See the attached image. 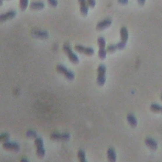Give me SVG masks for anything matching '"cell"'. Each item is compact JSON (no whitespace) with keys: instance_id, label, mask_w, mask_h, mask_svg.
Returning <instances> with one entry per match:
<instances>
[{"instance_id":"6da1fadb","label":"cell","mask_w":162,"mask_h":162,"mask_svg":"<svg viewBox=\"0 0 162 162\" xmlns=\"http://www.w3.org/2000/svg\"><path fill=\"white\" fill-rule=\"evenodd\" d=\"M106 68L105 66L103 64L99 65L98 68L97 77V84L99 86H104L106 82Z\"/></svg>"},{"instance_id":"7a4b0ae2","label":"cell","mask_w":162,"mask_h":162,"mask_svg":"<svg viewBox=\"0 0 162 162\" xmlns=\"http://www.w3.org/2000/svg\"><path fill=\"white\" fill-rule=\"evenodd\" d=\"M63 50L65 54H67V57L69 58L70 61H71L72 63L74 64H77L79 63V59L78 57L73 52L71 46H70L68 44H65L63 46Z\"/></svg>"},{"instance_id":"3957f363","label":"cell","mask_w":162,"mask_h":162,"mask_svg":"<svg viewBox=\"0 0 162 162\" xmlns=\"http://www.w3.org/2000/svg\"><path fill=\"white\" fill-rule=\"evenodd\" d=\"M98 45L99 46L98 56L101 60H104L106 57L107 51L106 50V41L103 37H99L98 39Z\"/></svg>"},{"instance_id":"277c9868","label":"cell","mask_w":162,"mask_h":162,"mask_svg":"<svg viewBox=\"0 0 162 162\" xmlns=\"http://www.w3.org/2000/svg\"><path fill=\"white\" fill-rule=\"evenodd\" d=\"M35 145L36 146V154L39 158H42L45 156V149L44 148V143L41 138H37L35 139Z\"/></svg>"},{"instance_id":"5b68a950","label":"cell","mask_w":162,"mask_h":162,"mask_svg":"<svg viewBox=\"0 0 162 162\" xmlns=\"http://www.w3.org/2000/svg\"><path fill=\"white\" fill-rule=\"evenodd\" d=\"M57 71L58 72L60 73L61 74L64 75L68 80H72L74 79L75 75L74 73H73V72L69 71V70H68L63 65H61V64L58 65L57 66Z\"/></svg>"},{"instance_id":"8992f818","label":"cell","mask_w":162,"mask_h":162,"mask_svg":"<svg viewBox=\"0 0 162 162\" xmlns=\"http://www.w3.org/2000/svg\"><path fill=\"white\" fill-rule=\"evenodd\" d=\"M74 48L79 53L87 55V56H92L94 53V49L90 47H85L82 45H77L75 46Z\"/></svg>"},{"instance_id":"52a82bcc","label":"cell","mask_w":162,"mask_h":162,"mask_svg":"<svg viewBox=\"0 0 162 162\" xmlns=\"http://www.w3.org/2000/svg\"><path fill=\"white\" fill-rule=\"evenodd\" d=\"M3 148L7 151L17 152L20 150V147L19 145L16 142H12L9 141H5L3 144Z\"/></svg>"},{"instance_id":"ba28073f","label":"cell","mask_w":162,"mask_h":162,"mask_svg":"<svg viewBox=\"0 0 162 162\" xmlns=\"http://www.w3.org/2000/svg\"><path fill=\"white\" fill-rule=\"evenodd\" d=\"M50 138L52 140L54 141H67L70 139L71 135L69 134L64 133V134H60L57 133V132H54L52 133L50 135Z\"/></svg>"},{"instance_id":"9c48e42d","label":"cell","mask_w":162,"mask_h":162,"mask_svg":"<svg viewBox=\"0 0 162 162\" xmlns=\"http://www.w3.org/2000/svg\"><path fill=\"white\" fill-rule=\"evenodd\" d=\"M112 24V20L110 18H105L100 22H99L96 25V29L98 31H102L109 27Z\"/></svg>"},{"instance_id":"30bf717a","label":"cell","mask_w":162,"mask_h":162,"mask_svg":"<svg viewBox=\"0 0 162 162\" xmlns=\"http://www.w3.org/2000/svg\"><path fill=\"white\" fill-rule=\"evenodd\" d=\"M16 12L14 10H10L8 12L0 15V22H4L8 20H11L16 16Z\"/></svg>"},{"instance_id":"8fae6325","label":"cell","mask_w":162,"mask_h":162,"mask_svg":"<svg viewBox=\"0 0 162 162\" xmlns=\"http://www.w3.org/2000/svg\"><path fill=\"white\" fill-rule=\"evenodd\" d=\"M32 36L39 39H47L49 37V33L46 31L43 30H34L32 32Z\"/></svg>"},{"instance_id":"7c38bea8","label":"cell","mask_w":162,"mask_h":162,"mask_svg":"<svg viewBox=\"0 0 162 162\" xmlns=\"http://www.w3.org/2000/svg\"><path fill=\"white\" fill-rule=\"evenodd\" d=\"M80 4V10L82 15L86 17L88 14V8L89 6L87 5V0H78Z\"/></svg>"},{"instance_id":"4fadbf2b","label":"cell","mask_w":162,"mask_h":162,"mask_svg":"<svg viewBox=\"0 0 162 162\" xmlns=\"http://www.w3.org/2000/svg\"><path fill=\"white\" fill-rule=\"evenodd\" d=\"M145 144L149 148L152 150H156L158 148V143L155 141V140L148 138L145 139Z\"/></svg>"},{"instance_id":"5bb4252c","label":"cell","mask_w":162,"mask_h":162,"mask_svg":"<svg viewBox=\"0 0 162 162\" xmlns=\"http://www.w3.org/2000/svg\"><path fill=\"white\" fill-rule=\"evenodd\" d=\"M120 39L122 42L127 43L128 39V32L126 27H122L120 29Z\"/></svg>"},{"instance_id":"9a60e30c","label":"cell","mask_w":162,"mask_h":162,"mask_svg":"<svg viewBox=\"0 0 162 162\" xmlns=\"http://www.w3.org/2000/svg\"><path fill=\"white\" fill-rule=\"evenodd\" d=\"M107 158L109 162H115L117 160V154L115 151L112 148H108L107 151Z\"/></svg>"},{"instance_id":"2e32d148","label":"cell","mask_w":162,"mask_h":162,"mask_svg":"<svg viewBox=\"0 0 162 162\" xmlns=\"http://www.w3.org/2000/svg\"><path fill=\"white\" fill-rule=\"evenodd\" d=\"M45 3L41 1L32 2L30 5V8L33 10H40L45 8Z\"/></svg>"},{"instance_id":"e0dca14e","label":"cell","mask_w":162,"mask_h":162,"mask_svg":"<svg viewBox=\"0 0 162 162\" xmlns=\"http://www.w3.org/2000/svg\"><path fill=\"white\" fill-rule=\"evenodd\" d=\"M127 120L128 124L132 127H135L138 125V120L136 119L135 116L132 114L130 113L127 116Z\"/></svg>"},{"instance_id":"ac0fdd59","label":"cell","mask_w":162,"mask_h":162,"mask_svg":"<svg viewBox=\"0 0 162 162\" xmlns=\"http://www.w3.org/2000/svg\"><path fill=\"white\" fill-rule=\"evenodd\" d=\"M77 157H78L79 162H87L86 158L85 152L82 149L79 150L78 153H77Z\"/></svg>"},{"instance_id":"d6986e66","label":"cell","mask_w":162,"mask_h":162,"mask_svg":"<svg viewBox=\"0 0 162 162\" xmlns=\"http://www.w3.org/2000/svg\"><path fill=\"white\" fill-rule=\"evenodd\" d=\"M161 108V106H160L158 104H156V103H153L150 106V110H152V112H155V113L160 112Z\"/></svg>"},{"instance_id":"ffe728a7","label":"cell","mask_w":162,"mask_h":162,"mask_svg":"<svg viewBox=\"0 0 162 162\" xmlns=\"http://www.w3.org/2000/svg\"><path fill=\"white\" fill-rule=\"evenodd\" d=\"M29 0H20V8L22 11H25L27 8Z\"/></svg>"},{"instance_id":"44dd1931","label":"cell","mask_w":162,"mask_h":162,"mask_svg":"<svg viewBox=\"0 0 162 162\" xmlns=\"http://www.w3.org/2000/svg\"><path fill=\"white\" fill-rule=\"evenodd\" d=\"M106 50L107 52L112 53L115 52V51L117 50V46L115 45H110L108 46V47H106Z\"/></svg>"},{"instance_id":"7402d4cb","label":"cell","mask_w":162,"mask_h":162,"mask_svg":"<svg viewBox=\"0 0 162 162\" xmlns=\"http://www.w3.org/2000/svg\"><path fill=\"white\" fill-rule=\"evenodd\" d=\"M10 134L8 133H3L0 134V142H5L8 141Z\"/></svg>"},{"instance_id":"603a6c76","label":"cell","mask_w":162,"mask_h":162,"mask_svg":"<svg viewBox=\"0 0 162 162\" xmlns=\"http://www.w3.org/2000/svg\"><path fill=\"white\" fill-rule=\"evenodd\" d=\"M115 45L117 46V50H123L125 48V47H126V43L120 41L119 43H118L117 44H116Z\"/></svg>"},{"instance_id":"cb8c5ba5","label":"cell","mask_w":162,"mask_h":162,"mask_svg":"<svg viewBox=\"0 0 162 162\" xmlns=\"http://www.w3.org/2000/svg\"><path fill=\"white\" fill-rule=\"evenodd\" d=\"M27 137L29 138H36L37 136V133L34 131H28L26 133Z\"/></svg>"},{"instance_id":"d4e9b609","label":"cell","mask_w":162,"mask_h":162,"mask_svg":"<svg viewBox=\"0 0 162 162\" xmlns=\"http://www.w3.org/2000/svg\"><path fill=\"white\" fill-rule=\"evenodd\" d=\"M47 2H48L50 5L52 7H56L58 5L57 0H47Z\"/></svg>"},{"instance_id":"484cf974","label":"cell","mask_w":162,"mask_h":162,"mask_svg":"<svg viewBox=\"0 0 162 162\" xmlns=\"http://www.w3.org/2000/svg\"><path fill=\"white\" fill-rule=\"evenodd\" d=\"M87 5L91 8H94L96 5V1L95 0H87Z\"/></svg>"},{"instance_id":"4316f807","label":"cell","mask_w":162,"mask_h":162,"mask_svg":"<svg viewBox=\"0 0 162 162\" xmlns=\"http://www.w3.org/2000/svg\"><path fill=\"white\" fill-rule=\"evenodd\" d=\"M118 2L122 5H127L128 2V0H118Z\"/></svg>"},{"instance_id":"83f0119b","label":"cell","mask_w":162,"mask_h":162,"mask_svg":"<svg viewBox=\"0 0 162 162\" xmlns=\"http://www.w3.org/2000/svg\"><path fill=\"white\" fill-rule=\"evenodd\" d=\"M138 2L140 5L143 6L145 4V2H146V0H138Z\"/></svg>"},{"instance_id":"f1b7e54d","label":"cell","mask_w":162,"mask_h":162,"mask_svg":"<svg viewBox=\"0 0 162 162\" xmlns=\"http://www.w3.org/2000/svg\"><path fill=\"white\" fill-rule=\"evenodd\" d=\"M20 162H29V161L27 159H25V158H22Z\"/></svg>"},{"instance_id":"f546056e","label":"cell","mask_w":162,"mask_h":162,"mask_svg":"<svg viewBox=\"0 0 162 162\" xmlns=\"http://www.w3.org/2000/svg\"><path fill=\"white\" fill-rule=\"evenodd\" d=\"M3 5V0H0V6Z\"/></svg>"},{"instance_id":"4dcf8cb0","label":"cell","mask_w":162,"mask_h":162,"mask_svg":"<svg viewBox=\"0 0 162 162\" xmlns=\"http://www.w3.org/2000/svg\"><path fill=\"white\" fill-rule=\"evenodd\" d=\"M161 113H162V106H161Z\"/></svg>"},{"instance_id":"1f68e13d","label":"cell","mask_w":162,"mask_h":162,"mask_svg":"<svg viewBox=\"0 0 162 162\" xmlns=\"http://www.w3.org/2000/svg\"><path fill=\"white\" fill-rule=\"evenodd\" d=\"M161 100L162 101V95H161Z\"/></svg>"}]
</instances>
